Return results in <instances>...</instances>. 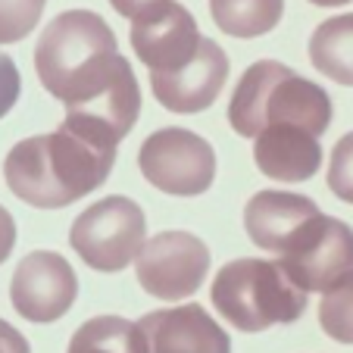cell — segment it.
<instances>
[{
	"label": "cell",
	"instance_id": "cell-17",
	"mask_svg": "<svg viewBox=\"0 0 353 353\" xmlns=\"http://www.w3.org/2000/svg\"><path fill=\"white\" fill-rule=\"evenodd\" d=\"M66 353H147V344L138 322L122 316H94L75 328Z\"/></svg>",
	"mask_w": 353,
	"mask_h": 353
},
{
	"label": "cell",
	"instance_id": "cell-7",
	"mask_svg": "<svg viewBox=\"0 0 353 353\" xmlns=\"http://www.w3.org/2000/svg\"><path fill=\"white\" fill-rule=\"evenodd\" d=\"M210 272V247L191 232H160L134 256L138 285L150 297L175 303L200 291Z\"/></svg>",
	"mask_w": 353,
	"mask_h": 353
},
{
	"label": "cell",
	"instance_id": "cell-4",
	"mask_svg": "<svg viewBox=\"0 0 353 353\" xmlns=\"http://www.w3.org/2000/svg\"><path fill=\"white\" fill-rule=\"evenodd\" d=\"M213 307L238 332H266L291 325L307 313V291L294 285L279 260L244 256L216 272L210 288Z\"/></svg>",
	"mask_w": 353,
	"mask_h": 353
},
{
	"label": "cell",
	"instance_id": "cell-22",
	"mask_svg": "<svg viewBox=\"0 0 353 353\" xmlns=\"http://www.w3.org/2000/svg\"><path fill=\"white\" fill-rule=\"evenodd\" d=\"M19 91H22L19 69H16V63L10 60L7 54H0V119H3V116L16 107Z\"/></svg>",
	"mask_w": 353,
	"mask_h": 353
},
{
	"label": "cell",
	"instance_id": "cell-14",
	"mask_svg": "<svg viewBox=\"0 0 353 353\" xmlns=\"http://www.w3.org/2000/svg\"><path fill=\"white\" fill-rule=\"evenodd\" d=\"M319 213L322 210L316 207L313 197L291 191H260L244 207V228L247 238L254 241L260 250L281 254L291 244L294 234Z\"/></svg>",
	"mask_w": 353,
	"mask_h": 353
},
{
	"label": "cell",
	"instance_id": "cell-19",
	"mask_svg": "<svg viewBox=\"0 0 353 353\" xmlns=\"http://www.w3.org/2000/svg\"><path fill=\"white\" fill-rule=\"evenodd\" d=\"M319 325L338 344H353V272H347L328 291H322Z\"/></svg>",
	"mask_w": 353,
	"mask_h": 353
},
{
	"label": "cell",
	"instance_id": "cell-16",
	"mask_svg": "<svg viewBox=\"0 0 353 353\" xmlns=\"http://www.w3.org/2000/svg\"><path fill=\"white\" fill-rule=\"evenodd\" d=\"M310 60L325 79L353 88V13L316 26L310 38Z\"/></svg>",
	"mask_w": 353,
	"mask_h": 353
},
{
	"label": "cell",
	"instance_id": "cell-3",
	"mask_svg": "<svg viewBox=\"0 0 353 353\" xmlns=\"http://www.w3.org/2000/svg\"><path fill=\"white\" fill-rule=\"evenodd\" d=\"M228 122L241 138H256L269 125H303L322 138L332 125V97L285 63L260 60L238 79Z\"/></svg>",
	"mask_w": 353,
	"mask_h": 353
},
{
	"label": "cell",
	"instance_id": "cell-21",
	"mask_svg": "<svg viewBox=\"0 0 353 353\" xmlns=\"http://www.w3.org/2000/svg\"><path fill=\"white\" fill-rule=\"evenodd\" d=\"M328 188L338 200L353 203V132L334 144L332 163H328Z\"/></svg>",
	"mask_w": 353,
	"mask_h": 353
},
{
	"label": "cell",
	"instance_id": "cell-8",
	"mask_svg": "<svg viewBox=\"0 0 353 353\" xmlns=\"http://www.w3.org/2000/svg\"><path fill=\"white\" fill-rule=\"evenodd\" d=\"M279 263L303 291H328L353 272V228L334 216L319 213L291 238Z\"/></svg>",
	"mask_w": 353,
	"mask_h": 353
},
{
	"label": "cell",
	"instance_id": "cell-5",
	"mask_svg": "<svg viewBox=\"0 0 353 353\" xmlns=\"http://www.w3.org/2000/svg\"><path fill=\"white\" fill-rule=\"evenodd\" d=\"M69 244L81 263L97 272H122L147 244L144 210L132 197L110 194L97 200L69 228Z\"/></svg>",
	"mask_w": 353,
	"mask_h": 353
},
{
	"label": "cell",
	"instance_id": "cell-10",
	"mask_svg": "<svg viewBox=\"0 0 353 353\" xmlns=\"http://www.w3.org/2000/svg\"><path fill=\"white\" fill-rule=\"evenodd\" d=\"M200 41L191 10L175 0H157L132 19V50L150 72H172L191 63Z\"/></svg>",
	"mask_w": 353,
	"mask_h": 353
},
{
	"label": "cell",
	"instance_id": "cell-9",
	"mask_svg": "<svg viewBox=\"0 0 353 353\" xmlns=\"http://www.w3.org/2000/svg\"><path fill=\"white\" fill-rule=\"evenodd\" d=\"M79 297V275L66 256L54 250H34L22 256L10 281V303L28 322H57L72 310Z\"/></svg>",
	"mask_w": 353,
	"mask_h": 353
},
{
	"label": "cell",
	"instance_id": "cell-1",
	"mask_svg": "<svg viewBox=\"0 0 353 353\" xmlns=\"http://www.w3.org/2000/svg\"><path fill=\"white\" fill-rule=\"evenodd\" d=\"M116 147H100L79 132L60 125L13 147L3 160L7 188L28 207L63 210L88 197L110 179Z\"/></svg>",
	"mask_w": 353,
	"mask_h": 353
},
{
	"label": "cell",
	"instance_id": "cell-20",
	"mask_svg": "<svg viewBox=\"0 0 353 353\" xmlns=\"http://www.w3.org/2000/svg\"><path fill=\"white\" fill-rule=\"evenodd\" d=\"M44 0H0V44L26 41L38 28Z\"/></svg>",
	"mask_w": 353,
	"mask_h": 353
},
{
	"label": "cell",
	"instance_id": "cell-2",
	"mask_svg": "<svg viewBox=\"0 0 353 353\" xmlns=\"http://www.w3.org/2000/svg\"><path fill=\"white\" fill-rule=\"evenodd\" d=\"M122 63L125 57L119 54L113 28L91 10H66L54 16L34 47V72L44 91L60 103L97 94Z\"/></svg>",
	"mask_w": 353,
	"mask_h": 353
},
{
	"label": "cell",
	"instance_id": "cell-18",
	"mask_svg": "<svg viewBox=\"0 0 353 353\" xmlns=\"http://www.w3.org/2000/svg\"><path fill=\"white\" fill-rule=\"evenodd\" d=\"M210 13L232 38H260L281 22L285 0H210Z\"/></svg>",
	"mask_w": 353,
	"mask_h": 353
},
{
	"label": "cell",
	"instance_id": "cell-24",
	"mask_svg": "<svg viewBox=\"0 0 353 353\" xmlns=\"http://www.w3.org/2000/svg\"><path fill=\"white\" fill-rule=\"evenodd\" d=\"M13 247H16V222L7 207H0V266L10 260Z\"/></svg>",
	"mask_w": 353,
	"mask_h": 353
},
{
	"label": "cell",
	"instance_id": "cell-15",
	"mask_svg": "<svg viewBox=\"0 0 353 353\" xmlns=\"http://www.w3.org/2000/svg\"><path fill=\"white\" fill-rule=\"evenodd\" d=\"M254 163L266 179L310 181L322 166L319 134L303 125H269L254 138Z\"/></svg>",
	"mask_w": 353,
	"mask_h": 353
},
{
	"label": "cell",
	"instance_id": "cell-12",
	"mask_svg": "<svg viewBox=\"0 0 353 353\" xmlns=\"http://www.w3.org/2000/svg\"><path fill=\"white\" fill-rule=\"evenodd\" d=\"M228 69L232 63L225 50L216 41L203 38L191 63L172 72H150V88H154L157 103H163L169 113H200L213 107L222 94Z\"/></svg>",
	"mask_w": 353,
	"mask_h": 353
},
{
	"label": "cell",
	"instance_id": "cell-26",
	"mask_svg": "<svg viewBox=\"0 0 353 353\" xmlns=\"http://www.w3.org/2000/svg\"><path fill=\"white\" fill-rule=\"evenodd\" d=\"M313 7H344V3H353V0H310Z\"/></svg>",
	"mask_w": 353,
	"mask_h": 353
},
{
	"label": "cell",
	"instance_id": "cell-13",
	"mask_svg": "<svg viewBox=\"0 0 353 353\" xmlns=\"http://www.w3.org/2000/svg\"><path fill=\"white\" fill-rule=\"evenodd\" d=\"M138 325L147 353H232V338L200 303L154 310Z\"/></svg>",
	"mask_w": 353,
	"mask_h": 353
},
{
	"label": "cell",
	"instance_id": "cell-11",
	"mask_svg": "<svg viewBox=\"0 0 353 353\" xmlns=\"http://www.w3.org/2000/svg\"><path fill=\"white\" fill-rule=\"evenodd\" d=\"M138 116H141V88L125 60L119 72L97 94L66 103L63 125L100 147H119V141L134 128Z\"/></svg>",
	"mask_w": 353,
	"mask_h": 353
},
{
	"label": "cell",
	"instance_id": "cell-23",
	"mask_svg": "<svg viewBox=\"0 0 353 353\" xmlns=\"http://www.w3.org/2000/svg\"><path fill=\"white\" fill-rule=\"evenodd\" d=\"M0 353H32L26 334L3 319H0Z\"/></svg>",
	"mask_w": 353,
	"mask_h": 353
},
{
	"label": "cell",
	"instance_id": "cell-25",
	"mask_svg": "<svg viewBox=\"0 0 353 353\" xmlns=\"http://www.w3.org/2000/svg\"><path fill=\"white\" fill-rule=\"evenodd\" d=\"M150 3H157V0H110V7H113L119 16H128V19H134V16H138L144 7H150Z\"/></svg>",
	"mask_w": 353,
	"mask_h": 353
},
{
	"label": "cell",
	"instance_id": "cell-6",
	"mask_svg": "<svg viewBox=\"0 0 353 353\" xmlns=\"http://www.w3.org/2000/svg\"><path fill=\"white\" fill-rule=\"evenodd\" d=\"M138 166L157 191L172 197H197L216 179V150L188 128H157L138 150Z\"/></svg>",
	"mask_w": 353,
	"mask_h": 353
}]
</instances>
